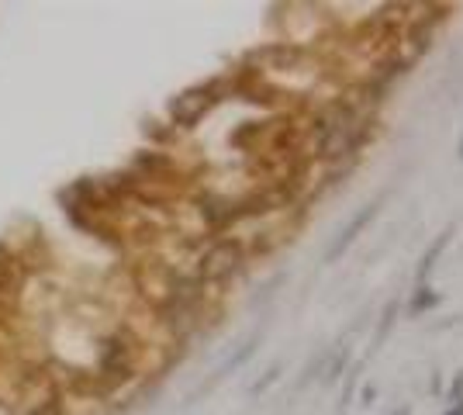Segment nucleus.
<instances>
[{
	"label": "nucleus",
	"instance_id": "nucleus-6",
	"mask_svg": "<svg viewBox=\"0 0 463 415\" xmlns=\"http://www.w3.org/2000/svg\"><path fill=\"white\" fill-rule=\"evenodd\" d=\"M450 415H463V398H460V402H457V409H453V412H450Z\"/></svg>",
	"mask_w": 463,
	"mask_h": 415
},
{
	"label": "nucleus",
	"instance_id": "nucleus-4",
	"mask_svg": "<svg viewBox=\"0 0 463 415\" xmlns=\"http://www.w3.org/2000/svg\"><path fill=\"white\" fill-rule=\"evenodd\" d=\"M446 239H450V232H443V235H439V239L432 242V249H429V253L422 256V263H418V277H425V274L432 270V263H436V256L443 253V246H446Z\"/></svg>",
	"mask_w": 463,
	"mask_h": 415
},
{
	"label": "nucleus",
	"instance_id": "nucleus-1",
	"mask_svg": "<svg viewBox=\"0 0 463 415\" xmlns=\"http://www.w3.org/2000/svg\"><path fill=\"white\" fill-rule=\"evenodd\" d=\"M239 263H242V249H239L235 242H218V246L204 256L201 274H204V277H211V281H218V277H228Z\"/></svg>",
	"mask_w": 463,
	"mask_h": 415
},
{
	"label": "nucleus",
	"instance_id": "nucleus-3",
	"mask_svg": "<svg viewBox=\"0 0 463 415\" xmlns=\"http://www.w3.org/2000/svg\"><path fill=\"white\" fill-rule=\"evenodd\" d=\"M204 107H207V94L194 91V94H184L180 101H173V114H177V121H194Z\"/></svg>",
	"mask_w": 463,
	"mask_h": 415
},
{
	"label": "nucleus",
	"instance_id": "nucleus-5",
	"mask_svg": "<svg viewBox=\"0 0 463 415\" xmlns=\"http://www.w3.org/2000/svg\"><path fill=\"white\" fill-rule=\"evenodd\" d=\"M439 298L436 295H415V302H411V311H422V308H432Z\"/></svg>",
	"mask_w": 463,
	"mask_h": 415
},
{
	"label": "nucleus",
	"instance_id": "nucleus-2",
	"mask_svg": "<svg viewBox=\"0 0 463 415\" xmlns=\"http://www.w3.org/2000/svg\"><path fill=\"white\" fill-rule=\"evenodd\" d=\"M373 211H377L373 205H363L360 211H356V214H353V218H350L346 232H339V239L332 242V249H329V260H336V256H339V253H343V249H346V246H350L353 239H356V232H360V228H363V225L370 221V218H373Z\"/></svg>",
	"mask_w": 463,
	"mask_h": 415
},
{
	"label": "nucleus",
	"instance_id": "nucleus-7",
	"mask_svg": "<svg viewBox=\"0 0 463 415\" xmlns=\"http://www.w3.org/2000/svg\"><path fill=\"white\" fill-rule=\"evenodd\" d=\"M398 415H408V409H401V412H398Z\"/></svg>",
	"mask_w": 463,
	"mask_h": 415
}]
</instances>
